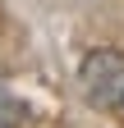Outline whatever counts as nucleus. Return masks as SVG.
<instances>
[{
	"label": "nucleus",
	"mask_w": 124,
	"mask_h": 128,
	"mask_svg": "<svg viewBox=\"0 0 124 128\" xmlns=\"http://www.w3.org/2000/svg\"><path fill=\"white\" fill-rule=\"evenodd\" d=\"M78 92L87 105L97 110H115L124 105V55L110 50V46H101V50H92L78 69Z\"/></svg>",
	"instance_id": "nucleus-1"
},
{
	"label": "nucleus",
	"mask_w": 124,
	"mask_h": 128,
	"mask_svg": "<svg viewBox=\"0 0 124 128\" xmlns=\"http://www.w3.org/2000/svg\"><path fill=\"white\" fill-rule=\"evenodd\" d=\"M19 124H23V101L0 92V128H19Z\"/></svg>",
	"instance_id": "nucleus-2"
}]
</instances>
